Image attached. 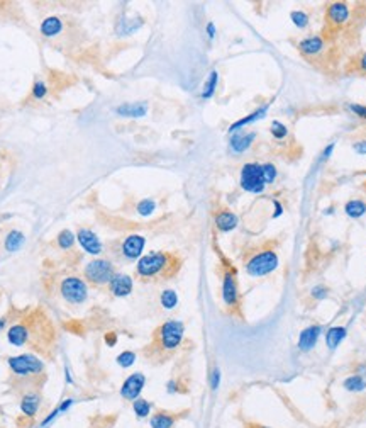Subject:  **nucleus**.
<instances>
[{"label": "nucleus", "mask_w": 366, "mask_h": 428, "mask_svg": "<svg viewBox=\"0 0 366 428\" xmlns=\"http://www.w3.org/2000/svg\"><path fill=\"white\" fill-rule=\"evenodd\" d=\"M115 112L119 116L126 117H142L147 112V104L146 102H134V104H122L115 109Z\"/></svg>", "instance_id": "6ab92c4d"}, {"label": "nucleus", "mask_w": 366, "mask_h": 428, "mask_svg": "<svg viewBox=\"0 0 366 428\" xmlns=\"http://www.w3.org/2000/svg\"><path fill=\"white\" fill-rule=\"evenodd\" d=\"M349 19V5L346 2H332L325 10V22L330 28H341Z\"/></svg>", "instance_id": "9b49d317"}, {"label": "nucleus", "mask_w": 366, "mask_h": 428, "mask_svg": "<svg viewBox=\"0 0 366 428\" xmlns=\"http://www.w3.org/2000/svg\"><path fill=\"white\" fill-rule=\"evenodd\" d=\"M219 384H221V370L217 369H214L212 370V374H210V387H212V391H216Z\"/></svg>", "instance_id": "4c0bfd02"}, {"label": "nucleus", "mask_w": 366, "mask_h": 428, "mask_svg": "<svg viewBox=\"0 0 366 428\" xmlns=\"http://www.w3.org/2000/svg\"><path fill=\"white\" fill-rule=\"evenodd\" d=\"M327 296V287L325 285H315L312 289V298L315 299H324Z\"/></svg>", "instance_id": "58836bf2"}, {"label": "nucleus", "mask_w": 366, "mask_h": 428, "mask_svg": "<svg viewBox=\"0 0 366 428\" xmlns=\"http://www.w3.org/2000/svg\"><path fill=\"white\" fill-rule=\"evenodd\" d=\"M271 135H273V138H277V140H283V138H287L288 129H287V126H285L283 122L273 121L271 122Z\"/></svg>", "instance_id": "f704fd0d"}, {"label": "nucleus", "mask_w": 366, "mask_h": 428, "mask_svg": "<svg viewBox=\"0 0 366 428\" xmlns=\"http://www.w3.org/2000/svg\"><path fill=\"white\" fill-rule=\"evenodd\" d=\"M354 61H356V70L361 71V73H366V51L361 53Z\"/></svg>", "instance_id": "ea45409f"}, {"label": "nucleus", "mask_w": 366, "mask_h": 428, "mask_svg": "<svg viewBox=\"0 0 366 428\" xmlns=\"http://www.w3.org/2000/svg\"><path fill=\"white\" fill-rule=\"evenodd\" d=\"M76 238H78V243L81 245V248H83L86 253H90V255H100L102 253V248H104L102 247V242L99 239V236L92 231V229H86V228L78 229Z\"/></svg>", "instance_id": "ddd939ff"}, {"label": "nucleus", "mask_w": 366, "mask_h": 428, "mask_svg": "<svg viewBox=\"0 0 366 428\" xmlns=\"http://www.w3.org/2000/svg\"><path fill=\"white\" fill-rule=\"evenodd\" d=\"M9 367L12 370L14 376L20 377V379H29V377H38L44 372L43 360L38 359L36 355L24 354L17 357H10Z\"/></svg>", "instance_id": "39448f33"}, {"label": "nucleus", "mask_w": 366, "mask_h": 428, "mask_svg": "<svg viewBox=\"0 0 366 428\" xmlns=\"http://www.w3.org/2000/svg\"><path fill=\"white\" fill-rule=\"evenodd\" d=\"M176 421V416L173 413H165V411H158L156 415L151 416L149 425L151 428H173Z\"/></svg>", "instance_id": "4be33fe9"}, {"label": "nucleus", "mask_w": 366, "mask_h": 428, "mask_svg": "<svg viewBox=\"0 0 366 428\" xmlns=\"http://www.w3.org/2000/svg\"><path fill=\"white\" fill-rule=\"evenodd\" d=\"M344 387L351 392H359V391L366 389V379L363 376H358V374L349 376L348 379L344 381Z\"/></svg>", "instance_id": "bb28decb"}, {"label": "nucleus", "mask_w": 366, "mask_h": 428, "mask_svg": "<svg viewBox=\"0 0 366 428\" xmlns=\"http://www.w3.org/2000/svg\"><path fill=\"white\" fill-rule=\"evenodd\" d=\"M344 211L349 218L358 219V218L364 216L366 214V202L361 201V199H351V201L346 202Z\"/></svg>", "instance_id": "b1692460"}, {"label": "nucleus", "mask_w": 366, "mask_h": 428, "mask_svg": "<svg viewBox=\"0 0 366 428\" xmlns=\"http://www.w3.org/2000/svg\"><path fill=\"white\" fill-rule=\"evenodd\" d=\"M61 31H63V22H61L59 17H46L43 20V24H41V33L44 36H48V38H53V36L59 34Z\"/></svg>", "instance_id": "5701e85b"}, {"label": "nucleus", "mask_w": 366, "mask_h": 428, "mask_svg": "<svg viewBox=\"0 0 366 428\" xmlns=\"http://www.w3.org/2000/svg\"><path fill=\"white\" fill-rule=\"evenodd\" d=\"M168 392H176V382L175 381L168 382Z\"/></svg>", "instance_id": "a18cd8bd"}, {"label": "nucleus", "mask_w": 366, "mask_h": 428, "mask_svg": "<svg viewBox=\"0 0 366 428\" xmlns=\"http://www.w3.org/2000/svg\"><path fill=\"white\" fill-rule=\"evenodd\" d=\"M146 384V376L142 372H134L124 381V384L120 387V396L127 401H136L139 394L144 389Z\"/></svg>", "instance_id": "1a4fd4ad"}, {"label": "nucleus", "mask_w": 366, "mask_h": 428, "mask_svg": "<svg viewBox=\"0 0 366 428\" xmlns=\"http://www.w3.org/2000/svg\"><path fill=\"white\" fill-rule=\"evenodd\" d=\"M160 303L165 309H173L175 306L178 304V296L173 289H166L161 292V298H160Z\"/></svg>", "instance_id": "c85d7f7f"}, {"label": "nucleus", "mask_w": 366, "mask_h": 428, "mask_svg": "<svg viewBox=\"0 0 366 428\" xmlns=\"http://www.w3.org/2000/svg\"><path fill=\"white\" fill-rule=\"evenodd\" d=\"M346 335H348V330H346L344 326H332V328H329L327 333H325V345H327L330 350H334L336 346L346 338Z\"/></svg>", "instance_id": "412c9836"}, {"label": "nucleus", "mask_w": 366, "mask_h": 428, "mask_svg": "<svg viewBox=\"0 0 366 428\" xmlns=\"http://www.w3.org/2000/svg\"><path fill=\"white\" fill-rule=\"evenodd\" d=\"M349 109L353 111L358 117H363V119H366V105H361V104H349Z\"/></svg>", "instance_id": "a19ab883"}, {"label": "nucleus", "mask_w": 366, "mask_h": 428, "mask_svg": "<svg viewBox=\"0 0 366 428\" xmlns=\"http://www.w3.org/2000/svg\"><path fill=\"white\" fill-rule=\"evenodd\" d=\"M5 326V318H0V330H2Z\"/></svg>", "instance_id": "49530a36"}, {"label": "nucleus", "mask_w": 366, "mask_h": 428, "mask_svg": "<svg viewBox=\"0 0 366 428\" xmlns=\"http://www.w3.org/2000/svg\"><path fill=\"white\" fill-rule=\"evenodd\" d=\"M266 111H268V105H263L261 109L254 111L253 114H249L248 117H242V119H239L237 122H234V124L229 127V131L236 132V131H239V127H244L246 124H249V122H253V121H256V119H261V117H264V114H266Z\"/></svg>", "instance_id": "393cba45"}, {"label": "nucleus", "mask_w": 366, "mask_h": 428, "mask_svg": "<svg viewBox=\"0 0 366 428\" xmlns=\"http://www.w3.org/2000/svg\"><path fill=\"white\" fill-rule=\"evenodd\" d=\"M353 148L356 153H359V155H366V141H356Z\"/></svg>", "instance_id": "79ce46f5"}, {"label": "nucleus", "mask_w": 366, "mask_h": 428, "mask_svg": "<svg viewBox=\"0 0 366 428\" xmlns=\"http://www.w3.org/2000/svg\"><path fill=\"white\" fill-rule=\"evenodd\" d=\"M207 34H208V38H214V36H216V25H214V22L207 24Z\"/></svg>", "instance_id": "37998d69"}, {"label": "nucleus", "mask_w": 366, "mask_h": 428, "mask_svg": "<svg viewBox=\"0 0 366 428\" xmlns=\"http://www.w3.org/2000/svg\"><path fill=\"white\" fill-rule=\"evenodd\" d=\"M241 187L246 192L251 194H261L266 187L264 182L263 170L259 163H246L241 168Z\"/></svg>", "instance_id": "0eeeda50"}, {"label": "nucleus", "mask_w": 366, "mask_h": 428, "mask_svg": "<svg viewBox=\"0 0 366 428\" xmlns=\"http://www.w3.org/2000/svg\"><path fill=\"white\" fill-rule=\"evenodd\" d=\"M320 333H322V328H320L319 325L307 326V328H305L298 336V349L302 352L312 350L314 346L317 345V340H319Z\"/></svg>", "instance_id": "dca6fc26"}, {"label": "nucleus", "mask_w": 366, "mask_h": 428, "mask_svg": "<svg viewBox=\"0 0 366 428\" xmlns=\"http://www.w3.org/2000/svg\"><path fill=\"white\" fill-rule=\"evenodd\" d=\"M254 138L256 135L254 132H242V131H236L234 132V136L231 138V150L234 153H242L246 151L249 146H251V143L254 141Z\"/></svg>", "instance_id": "f3484780"}, {"label": "nucleus", "mask_w": 366, "mask_h": 428, "mask_svg": "<svg viewBox=\"0 0 366 428\" xmlns=\"http://www.w3.org/2000/svg\"><path fill=\"white\" fill-rule=\"evenodd\" d=\"M278 255L274 250H261V252L254 253L251 258L248 260L244 269H246L248 275L251 277H263V275L271 274L273 270L278 267Z\"/></svg>", "instance_id": "7ed1b4c3"}, {"label": "nucleus", "mask_w": 366, "mask_h": 428, "mask_svg": "<svg viewBox=\"0 0 366 428\" xmlns=\"http://www.w3.org/2000/svg\"><path fill=\"white\" fill-rule=\"evenodd\" d=\"M324 48H325V43L322 36H309V38H305L298 43L300 53L307 56V58H312V56H317L319 53H322Z\"/></svg>", "instance_id": "4468645a"}, {"label": "nucleus", "mask_w": 366, "mask_h": 428, "mask_svg": "<svg viewBox=\"0 0 366 428\" xmlns=\"http://www.w3.org/2000/svg\"><path fill=\"white\" fill-rule=\"evenodd\" d=\"M254 428H269V426H261V425H259V426H254Z\"/></svg>", "instance_id": "de8ad7c7"}, {"label": "nucleus", "mask_w": 366, "mask_h": 428, "mask_svg": "<svg viewBox=\"0 0 366 428\" xmlns=\"http://www.w3.org/2000/svg\"><path fill=\"white\" fill-rule=\"evenodd\" d=\"M183 333H185V326H183L181 321H176V319L166 321L156 331L158 346L161 350H168V352L178 349L183 340Z\"/></svg>", "instance_id": "20e7f679"}, {"label": "nucleus", "mask_w": 366, "mask_h": 428, "mask_svg": "<svg viewBox=\"0 0 366 428\" xmlns=\"http://www.w3.org/2000/svg\"><path fill=\"white\" fill-rule=\"evenodd\" d=\"M24 243V234L20 231H10L7 234V238H5V248H7V252H17V250L22 247Z\"/></svg>", "instance_id": "a878e982"}, {"label": "nucleus", "mask_w": 366, "mask_h": 428, "mask_svg": "<svg viewBox=\"0 0 366 428\" xmlns=\"http://www.w3.org/2000/svg\"><path fill=\"white\" fill-rule=\"evenodd\" d=\"M364 189H366V182H364Z\"/></svg>", "instance_id": "09e8293b"}, {"label": "nucleus", "mask_w": 366, "mask_h": 428, "mask_svg": "<svg viewBox=\"0 0 366 428\" xmlns=\"http://www.w3.org/2000/svg\"><path fill=\"white\" fill-rule=\"evenodd\" d=\"M222 299L227 308H237L239 306V289L237 280L232 270H226L222 279Z\"/></svg>", "instance_id": "9d476101"}, {"label": "nucleus", "mask_w": 366, "mask_h": 428, "mask_svg": "<svg viewBox=\"0 0 366 428\" xmlns=\"http://www.w3.org/2000/svg\"><path fill=\"white\" fill-rule=\"evenodd\" d=\"M115 275L114 265L105 258H97L86 263L85 267V279L94 285H105L109 284Z\"/></svg>", "instance_id": "423d86ee"}, {"label": "nucleus", "mask_w": 366, "mask_h": 428, "mask_svg": "<svg viewBox=\"0 0 366 428\" xmlns=\"http://www.w3.org/2000/svg\"><path fill=\"white\" fill-rule=\"evenodd\" d=\"M46 94H48V87H46L44 82H36L34 87H33V97L34 99H38V100L44 99Z\"/></svg>", "instance_id": "e433bc0d"}, {"label": "nucleus", "mask_w": 366, "mask_h": 428, "mask_svg": "<svg viewBox=\"0 0 366 428\" xmlns=\"http://www.w3.org/2000/svg\"><path fill=\"white\" fill-rule=\"evenodd\" d=\"M115 340H117L115 333H109V335L105 336V341H107V343H109L110 346H114V345H115Z\"/></svg>", "instance_id": "c03bdc74"}, {"label": "nucleus", "mask_w": 366, "mask_h": 428, "mask_svg": "<svg viewBox=\"0 0 366 428\" xmlns=\"http://www.w3.org/2000/svg\"><path fill=\"white\" fill-rule=\"evenodd\" d=\"M180 270V260L175 255L165 252H152L139 258L136 265V274L142 280L168 279Z\"/></svg>", "instance_id": "f03ea898"}, {"label": "nucleus", "mask_w": 366, "mask_h": 428, "mask_svg": "<svg viewBox=\"0 0 366 428\" xmlns=\"http://www.w3.org/2000/svg\"><path fill=\"white\" fill-rule=\"evenodd\" d=\"M132 410H134L137 418H146L151 411V403L147 399H142V397H137V399L132 403Z\"/></svg>", "instance_id": "c756f323"}, {"label": "nucleus", "mask_w": 366, "mask_h": 428, "mask_svg": "<svg viewBox=\"0 0 366 428\" xmlns=\"http://www.w3.org/2000/svg\"><path fill=\"white\" fill-rule=\"evenodd\" d=\"M216 226L219 231H232L237 226V216L231 211H221L216 214Z\"/></svg>", "instance_id": "a211bd4d"}, {"label": "nucleus", "mask_w": 366, "mask_h": 428, "mask_svg": "<svg viewBox=\"0 0 366 428\" xmlns=\"http://www.w3.org/2000/svg\"><path fill=\"white\" fill-rule=\"evenodd\" d=\"M261 170H263L264 182L273 183L274 178H277V168H274V165H271V163H264V165H261Z\"/></svg>", "instance_id": "c9c22d12"}, {"label": "nucleus", "mask_w": 366, "mask_h": 428, "mask_svg": "<svg viewBox=\"0 0 366 428\" xmlns=\"http://www.w3.org/2000/svg\"><path fill=\"white\" fill-rule=\"evenodd\" d=\"M290 19H292V22L297 25L298 29H305L309 25V15L303 12V10H293L292 14H290Z\"/></svg>", "instance_id": "7c9ffc66"}, {"label": "nucleus", "mask_w": 366, "mask_h": 428, "mask_svg": "<svg viewBox=\"0 0 366 428\" xmlns=\"http://www.w3.org/2000/svg\"><path fill=\"white\" fill-rule=\"evenodd\" d=\"M73 243H75V234L70 229H65V231H61L58 234V245L63 250H70L73 247Z\"/></svg>", "instance_id": "2f4dec72"}, {"label": "nucleus", "mask_w": 366, "mask_h": 428, "mask_svg": "<svg viewBox=\"0 0 366 428\" xmlns=\"http://www.w3.org/2000/svg\"><path fill=\"white\" fill-rule=\"evenodd\" d=\"M217 80H219V73H217V71L216 70L210 71V75H208L205 85H203V92H202L203 99H210V97L214 95V92H216V87H217Z\"/></svg>", "instance_id": "cd10ccee"}, {"label": "nucleus", "mask_w": 366, "mask_h": 428, "mask_svg": "<svg viewBox=\"0 0 366 428\" xmlns=\"http://www.w3.org/2000/svg\"><path fill=\"white\" fill-rule=\"evenodd\" d=\"M144 245H146L144 236H141V234H131V236H127L124 242H122V247H120L122 255L129 260L139 258L142 250H144Z\"/></svg>", "instance_id": "f8f14e48"}, {"label": "nucleus", "mask_w": 366, "mask_h": 428, "mask_svg": "<svg viewBox=\"0 0 366 428\" xmlns=\"http://www.w3.org/2000/svg\"><path fill=\"white\" fill-rule=\"evenodd\" d=\"M7 340L14 346L29 345L34 350L49 352L54 346L56 331L51 319L43 311L38 309L29 318L10 326L7 331Z\"/></svg>", "instance_id": "f257e3e1"}, {"label": "nucleus", "mask_w": 366, "mask_h": 428, "mask_svg": "<svg viewBox=\"0 0 366 428\" xmlns=\"http://www.w3.org/2000/svg\"><path fill=\"white\" fill-rule=\"evenodd\" d=\"M109 289L117 298H126L132 292V279L126 274H115L109 282Z\"/></svg>", "instance_id": "2eb2a0df"}, {"label": "nucleus", "mask_w": 366, "mask_h": 428, "mask_svg": "<svg viewBox=\"0 0 366 428\" xmlns=\"http://www.w3.org/2000/svg\"><path fill=\"white\" fill-rule=\"evenodd\" d=\"M39 405H41V397L36 392H27L22 397V401H20V410H22L25 416H34L39 410Z\"/></svg>", "instance_id": "aec40b11"}, {"label": "nucleus", "mask_w": 366, "mask_h": 428, "mask_svg": "<svg viewBox=\"0 0 366 428\" xmlns=\"http://www.w3.org/2000/svg\"><path fill=\"white\" fill-rule=\"evenodd\" d=\"M134 362H136V354H134V352H131V350L122 352V354L117 357V364H119L120 367H124V369L131 367L132 364H134Z\"/></svg>", "instance_id": "473e14b6"}, {"label": "nucleus", "mask_w": 366, "mask_h": 428, "mask_svg": "<svg viewBox=\"0 0 366 428\" xmlns=\"http://www.w3.org/2000/svg\"><path fill=\"white\" fill-rule=\"evenodd\" d=\"M59 290H61L63 299L68 301L70 304H81V303H85L86 298H88L86 284L80 277H75V275L63 279Z\"/></svg>", "instance_id": "6e6552de"}, {"label": "nucleus", "mask_w": 366, "mask_h": 428, "mask_svg": "<svg viewBox=\"0 0 366 428\" xmlns=\"http://www.w3.org/2000/svg\"><path fill=\"white\" fill-rule=\"evenodd\" d=\"M155 209H156V202L152 201V199H144V201H141L137 204V212H139L141 216H149Z\"/></svg>", "instance_id": "72a5a7b5"}]
</instances>
